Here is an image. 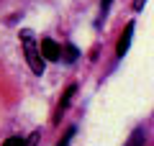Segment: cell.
<instances>
[{"instance_id": "cell-1", "label": "cell", "mask_w": 154, "mask_h": 146, "mask_svg": "<svg viewBox=\"0 0 154 146\" xmlns=\"http://www.w3.org/2000/svg\"><path fill=\"white\" fill-rule=\"evenodd\" d=\"M21 44H23V54H26V62L31 67L33 75H44V59L36 49V38H33L31 31H21Z\"/></svg>"}, {"instance_id": "cell-2", "label": "cell", "mask_w": 154, "mask_h": 146, "mask_svg": "<svg viewBox=\"0 0 154 146\" xmlns=\"http://www.w3.org/2000/svg\"><path fill=\"white\" fill-rule=\"evenodd\" d=\"M41 51H44V56H46L49 62H59L64 49H62L54 38H44V41H41Z\"/></svg>"}, {"instance_id": "cell-3", "label": "cell", "mask_w": 154, "mask_h": 146, "mask_svg": "<svg viewBox=\"0 0 154 146\" xmlns=\"http://www.w3.org/2000/svg\"><path fill=\"white\" fill-rule=\"evenodd\" d=\"M131 36H134V21L123 28L121 38H118V44H116V54H118V56H123V54L128 51V46H131Z\"/></svg>"}, {"instance_id": "cell-4", "label": "cell", "mask_w": 154, "mask_h": 146, "mask_svg": "<svg viewBox=\"0 0 154 146\" xmlns=\"http://www.w3.org/2000/svg\"><path fill=\"white\" fill-rule=\"evenodd\" d=\"M75 92H77V87H75V85H69V87H67V92H64V97H62L59 108H57V118H54V120H59V118H62V113H64V110H67V105L72 103V97H75Z\"/></svg>"}, {"instance_id": "cell-5", "label": "cell", "mask_w": 154, "mask_h": 146, "mask_svg": "<svg viewBox=\"0 0 154 146\" xmlns=\"http://www.w3.org/2000/svg\"><path fill=\"white\" fill-rule=\"evenodd\" d=\"M62 54H64V62H75L77 56H80V51H77V49L72 46V44H67V46H64V51H62Z\"/></svg>"}, {"instance_id": "cell-6", "label": "cell", "mask_w": 154, "mask_h": 146, "mask_svg": "<svg viewBox=\"0 0 154 146\" xmlns=\"http://www.w3.org/2000/svg\"><path fill=\"white\" fill-rule=\"evenodd\" d=\"M3 146H28V144H26V138H21V136H11V138H5Z\"/></svg>"}, {"instance_id": "cell-7", "label": "cell", "mask_w": 154, "mask_h": 146, "mask_svg": "<svg viewBox=\"0 0 154 146\" xmlns=\"http://www.w3.org/2000/svg\"><path fill=\"white\" fill-rule=\"evenodd\" d=\"M141 136H144V131L136 128V131H134V136H131V141H128V146H139V144H141Z\"/></svg>"}, {"instance_id": "cell-8", "label": "cell", "mask_w": 154, "mask_h": 146, "mask_svg": "<svg viewBox=\"0 0 154 146\" xmlns=\"http://www.w3.org/2000/svg\"><path fill=\"white\" fill-rule=\"evenodd\" d=\"M72 136H75V128H67L64 138H62V141H59V144H57V146H69V138H72Z\"/></svg>"}, {"instance_id": "cell-9", "label": "cell", "mask_w": 154, "mask_h": 146, "mask_svg": "<svg viewBox=\"0 0 154 146\" xmlns=\"http://www.w3.org/2000/svg\"><path fill=\"white\" fill-rule=\"evenodd\" d=\"M110 3H113V0H100V13H103V18H105V13H108Z\"/></svg>"}, {"instance_id": "cell-10", "label": "cell", "mask_w": 154, "mask_h": 146, "mask_svg": "<svg viewBox=\"0 0 154 146\" xmlns=\"http://www.w3.org/2000/svg\"><path fill=\"white\" fill-rule=\"evenodd\" d=\"M144 3H146V0H134V11H141Z\"/></svg>"}]
</instances>
